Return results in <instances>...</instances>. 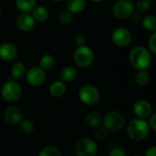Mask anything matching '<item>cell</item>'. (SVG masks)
<instances>
[{
  "label": "cell",
  "instance_id": "6da1fadb",
  "mask_svg": "<svg viewBox=\"0 0 156 156\" xmlns=\"http://www.w3.org/2000/svg\"><path fill=\"white\" fill-rule=\"evenodd\" d=\"M129 60L135 69L146 70L152 63V53L146 47L136 46L131 50Z\"/></svg>",
  "mask_w": 156,
  "mask_h": 156
},
{
  "label": "cell",
  "instance_id": "7a4b0ae2",
  "mask_svg": "<svg viewBox=\"0 0 156 156\" xmlns=\"http://www.w3.org/2000/svg\"><path fill=\"white\" fill-rule=\"evenodd\" d=\"M126 132L130 139L135 142H140V141H144L148 137L151 129L146 120L135 118L128 122L126 127Z\"/></svg>",
  "mask_w": 156,
  "mask_h": 156
},
{
  "label": "cell",
  "instance_id": "3957f363",
  "mask_svg": "<svg viewBox=\"0 0 156 156\" xmlns=\"http://www.w3.org/2000/svg\"><path fill=\"white\" fill-rule=\"evenodd\" d=\"M102 126L109 133H119L125 126V117L119 111H109L102 118Z\"/></svg>",
  "mask_w": 156,
  "mask_h": 156
},
{
  "label": "cell",
  "instance_id": "277c9868",
  "mask_svg": "<svg viewBox=\"0 0 156 156\" xmlns=\"http://www.w3.org/2000/svg\"><path fill=\"white\" fill-rule=\"evenodd\" d=\"M1 96L7 102H15L18 101L22 95V87L13 79L6 80L1 88Z\"/></svg>",
  "mask_w": 156,
  "mask_h": 156
},
{
  "label": "cell",
  "instance_id": "5b68a950",
  "mask_svg": "<svg viewBox=\"0 0 156 156\" xmlns=\"http://www.w3.org/2000/svg\"><path fill=\"white\" fill-rule=\"evenodd\" d=\"M78 96L80 101L88 106L95 105L101 100V92L99 89L90 84H86L80 87Z\"/></svg>",
  "mask_w": 156,
  "mask_h": 156
},
{
  "label": "cell",
  "instance_id": "8992f818",
  "mask_svg": "<svg viewBox=\"0 0 156 156\" xmlns=\"http://www.w3.org/2000/svg\"><path fill=\"white\" fill-rule=\"evenodd\" d=\"M72 58L74 63L78 67L85 69L92 64L94 60V53L93 50L88 46L79 47L74 51Z\"/></svg>",
  "mask_w": 156,
  "mask_h": 156
},
{
  "label": "cell",
  "instance_id": "52a82bcc",
  "mask_svg": "<svg viewBox=\"0 0 156 156\" xmlns=\"http://www.w3.org/2000/svg\"><path fill=\"white\" fill-rule=\"evenodd\" d=\"M134 10V4L131 0H118L112 6V14L118 19H126L131 17Z\"/></svg>",
  "mask_w": 156,
  "mask_h": 156
},
{
  "label": "cell",
  "instance_id": "ba28073f",
  "mask_svg": "<svg viewBox=\"0 0 156 156\" xmlns=\"http://www.w3.org/2000/svg\"><path fill=\"white\" fill-rule=\"evenodd\" d=\"M98 151L97 144L90 138L80 139L75 147V152L78 156H96Z\"/></svg>",
  "mask_w": 156,
  "mask_h": 156
},
{
  "label": "cell",
  "instance_id": "9c48e42d",
  "mask_svg": "<svg viewBox=\"0 0 156 156\" xmlns=\"http://www.w3.org/2000/svg\"><path fill=\"white\" fill-rule=\"evenodd\" d=\"M133 36L131 31L124 27H116L112 33V40L113 44L119 48H125L132 42Z\"/></svg>",
  "mask_w": 156,
  "mask_h": 156
},
{
  "label": "cell",
  "instance_id": "30bf717a",
  "mask_svg": "<svg viewBox=\"0 0 156 156\" xmlns=\"http://www.w3.org/2000/svg\"><path fill=\"white\" fill-rule=\"evenodd\" d=\"M25 77L28 85L32 87H38L42 85L46 80V71L38 66H34L26 71Z\"/></svg>",
  "mask_w": 156,
  "mask_h": 156
},
{
  "label": "cell",
  "instance_id": "8fae6325",
  "mask_svg": "<svg viewBox=\"0 0 156 156\" xmlns=\"http://www.w3.org/2000/svg\"><path fill=\"white\" fill-rule=\"evenodd\" d=\"M133 112L136 118L147 120L153 114V106L150 101L144 99L137 100L133 107Z\"/></svg>",
  "mask_w": 156,
  "mask_h": 156
},
{
  "label": "cell",
  "instance_id": "7c38bea8",
  "mask_svg": "<svg viewBox=\"0 0 156 156\" xmlns=\"http://www.w3.org/2000/svg\"><path fill=\"white\" fill-rule=\"evenodd\" d=\"M5 122L11 126H16L20 123L23 118V112L17 106H9L7 107L3 114Z\"/></svg>",
  "mask_w": 156,
  "mask_h": 156
},
{
  "label": "cell",
  "instance_id": "4fadbf2b",
  "mask_svg": "<svg viewBox=\"0 0 156 156\" xmlns=\"http://www.w3.org/2000/svg\"><path fill=\"white\" fill-rule=\"evenodd\" d=\"M16 27L22 32H29L31 31L36 24L33 16L30 13H22L16 18Z\"/></svg>",
  "mask_w": 156,
  "mask_h": 156
},
{
  "label": "cell",
  "instance_id": "5bb4252c",
  "mask_svg": "<svg viewBox=\"0 0 156 156\" xmlns=\"http://www.w3.org/2000/svg\"><path fill=\"white\" fill-rule=\"evenodd\" d=\"M18 54L17 48L10 42H5L0 44V59L4 61L14 60Z\"/></svg>",
  "mask_w": 156,
  "mask_h": 156
},
{
  "label": "cell",
  "instance_id": "9a60e30c",
  "mask_svg": "<svg viewBox=\"0 0 156 156\" xmlns=\"http://www.w3.org/2000/svg\"><path fill=\"white\" fill-rule=\"evenodd\" d=\"M66 90H67L66 84L63 81H61L60 80L53 81L50 84L49 89H48V91H49L50 95L52 97H54V98H60V97H62L65 94Z\"/></svg>",
  "mask_w": 156,
  "mask_h": 156
},
{
  "label": "cell",
  "instance_id": "2e32d148",
  "mask_svg": "<svg viewBox=\"0 0 156 156\" xmlns=\"http://www.w3.org/2000/svg\"><path fill=\"white\" fill-rule=\"evenodd\" d=\"M77 77V70L74 67L72 66H66L64 67L60 73H59V78L60 80L63 81L64 83L71 82L73 81Z\"/></svg>",
  "mask_w": 156,
  "mask_h": 156
},
{
  "label": "cell",
  "instance_id": "e0dca14e",
  "mask_svg": "<svg viewBox=\"0 0 156 156\" xmlns=\"http://www.w3.org/2000/svg\"><path fill=\"white\" fill-rule=\"evenodd\" d=\"M31 12V16L36 22L43 23L48 18V10L43 5H36Z\"/></svg>",
  "mask_w": 156,
  "mask_h": 156
},
{
  "label": "cell",
  "instance_id": "ac0fdd59",
  "mask_svg": "<svg viewBox=\"0 0 156 156\" xmlns=\"http://www.w3.org/2000/svg\"><path fill=\"white\" fill-rule=\"evenodd\" d=\"M86 7V0H68L67 2V10L70 13L80 14Z\"/></svg>",
  "mask_w": 156,
  "mask_h": 156
},
{
  "label": "cell",
  "instance_id": "d6986e66",
  "mask_svg": "<svg viewBox=\"0 0 156 156\" xmlns=\"http://www.w3.org/2000/svg\"><path fill=\"white\" fill-rule=\"evenodd\" d=\"M37 0H15L16 7L22 13H30L37 5Z\"/></svg>",
  "mask_w": 156,
  "mask_h": 156
},
{
  "label": "cell",
  "instance_id": "ffe728a7",
  "mask_svg": "<svg viewBox=\"0 0 156 156\" xmlns=\"http://www.w3.org/2000/svg\"><path fill=\"white\" fill-rule=\"evenodd\" d=\"M86 122L90 127L97 128L102 125V116L98 112H90L86 116Z\"/></svg>",
  "mask_w": 156,
  "mask_h": 156
},
{
  "label": "cell",
  "instance_id": "44dd1931",
  "mask_svg": "<svg viewBox=\"0 0 156 156\" xmlns=\"http://www.w3.org/2000/svg\"><path fill=\"white\" fill-rule=\"evenodd\" d=\"M10 74L13 80H20L26 74V67L22 62H16L12 65L10 69Z\"/></svg>",
  "mask_w": 156,
  "mask_h": 156
},
{
  "label": "cell",
  "instance_id": "7402d4cb",
  "mask_svg": "<svg viewBox=\"0 0 156 156\" xmlns=\"http://www.w3.org/2000/svg\"><path fill=\"white\" fill-rule=\"evenodd\" d=\"M55 66V58L52 55L46 54L43 55L39 59V66L43 70L48 71L50 70Z\"/></svg>",
  "mask_w": 156,
  "mask_h": 156
},
{
  "label": "cell",
  "instance_id": "603a6c76",
  "mask_svg": "<svg viewBox=\"0 0 156 156\" xmlns=\"http://www.w3.org/2000/svg\"><path fill=\"white\" fill-rule=\"evenodd\" d=\"M134 80L139 86H147L151 81V76L146 70H137L134 76Z\"/></svg>",
  "mask_w": 156,
  "mask_h": 156
},
{
  "label": "cell",
  "instance_id": "cb8c5ba5",
  "mask_svg": "<svg viewBox=\"0 0 156 156\" xmlns=\"http://www.w3.org/2000/svg\"><path fill=\"white\" fill-rule=\"evenodd\" d=\"M143 26L145 30L150 32H155L156 31V17L154 15H146L143 17L142 21Z\"/></svg>",
  "mask_w": 156,
  "mask_h": 156
},
{
  "label": "cell",
  "instance_id": "d4e9b609",
  "mask_svg": "<svg viewBox=\"0 0 156 156\" xmlns=\"http://www.w3.org/2000/svg\"><path fill=\"white\" fill-rule=\"evenodd\" d=\"M19 129L23 133L30 134L35 131L36 124L31 119H23L19 123Z\"/></svg>",
  "mask_w": 156,
  "mask_h": 156
},
{
  "label": "cell",
  "instance_id": "484cf974",
  "mask_svg": "<svg viewBox=\"0 0 156 156\" xmlns=\"http://www.w3.org/2000/svg\"><path fill=\"white\" fill-rule=\"evenodd\" d=\"M37 156H61V153L56 146L48 145L39 151Z\"/></svg>",
  "mask_w": 156,
  "mask_h": 156
},
{
  "label": "cell",
  "instance_id": "4316f807",
  "mask_svg": "<svg viewBox=\"0 0 156 156\" xmlns=\"http://www.w3.org/2000/svg\"><path fill=\"white\" fill-rule=\"evenodd\" d=\"M58 21L61 23V24H64V25H69L70 24L73 19H74V15L72 13H70L69 10L65 9V10H62L58 13Z\"/></svg>",
  "mask_w": 156,
  "mask_h": 156
},
{
  "label": "cell",
  "instance_id": "83f0119b",
  "mask_svg": "<svg viewBox=\"0 0 156 156\" xmlns=\"http://www.w3.org/2000/svg\"><path fill=\"white\" fill-rule=\"evenodd\" d=\"M152 6V1L151 0H136L134 8L136 11H139L141 13L147 12Z\"/></svg>",
  "mask_w": 156,
  "mask_h": 156
},
{
  "label": "cell",
  "instance_id": "f1b7e54d",
  "mask_svg": "<svg viewBox=\"0 0 156 156\" xmlns=\"http://www.w3.org/2000/svg\"><path fill=\"white\" fill-rule=\"evenodd\" d=\"M108 135H109V132L107 131V129H106L104 126L101 125V126L95 128L94 136H95V138H96L97 140H99V141H103V140H105V139L108 137Z\"/></svg>",
  "mask_w": 156,
  "mask_h": 156
},
{
  "label": "cell",
  "instance_id": "f546056e",
  "mask_svg": "<svg viewBox=\"0 0 156 156\" xmlns=\"http://www.w3.org/2000/svg\"><path fill=\"white\" fill-rule=\"evenodd\" d=\"M152 54H156V32H154L148 40V48Z\"/></svg>",
  "mask_w": 156,
  "mask_h": 156
},
{
  "label": "cell",
  "instance_id": "4dcf8cb0",
  "mask_svg": "<svg viewBox=\"0 0 156 156\" xmlns=\"http://www.w3.org/2000/svg\"><path fill=\"white\" fill-rule=\"evenodd\" d=\"M109 156H127L125 151L122 148V147H112L111 148L110 152H109Z\"/></svg>",
  "mask_w": 156,
  "mask_h": 156
},
{
  "label": "cell",
  "instance_id": "1f68e13d",
  "mask_svg": "<svg viewBox=\"0 0 156 156\" xmlns=\"http://www.w3.org/2000/svg\"><path fill=\"white\" fill-rule=\"evenodd\" d=\"M74 42L75 44L79 47H83V46H86V43H87V39L85 37L84 35H81V34H78L76 35V37H74Z\"/></svg>",
  "mask_w": 156,
  "mask_h": 156
},
{
  "label": "cell",
  "instance_id": "d6a6232c",
  "mask_svg": "<svg viewBox=\"0 0 156 156\" xmlns=\"http://www.w3.org/2000/svg\"><path fill=\"white\" fill-rule=\"evenodd\" d=\"M149 122H148V125L150 127V129L154 132H156V114L154 112H153V114L148 118Z\"/></svg>",
  "mask_w": 156,
  "mask_h": 156
},
{
  "label": "cell",
  "instance_id": "836d02e7",
  "mask_svg": "<svg viewBox=\"0 0 156 156\" xmlns=\"http://www.w3.org/2000/svg\"><path fill=\"white\" fill-rule=\"evenodd\" d=\"M131 17L133 18V20L134 22H141L142 19H143V17H144V16H143V13L134 10V12L132 14Z\"/></svg>",
  "mask_w": 156,
  "mask_h": 156
},
{
  "label": "cell",
  "instance_id": "e575fe53",
  "mask_svg": "<svg viewBox=\"0 0 156 156\" xmlns=\"http://www.w3.org/2000/svg\"><path fill=\"white\" fill-rule=\"evenodd\" d=\"M144 156H156V146H151L149 147L145 154H144Z\"/></svg>",
  "mask_w": 156,
  "mask_h": 156
},
{
  "label": "cell",
  "instance_id": "d590c367",
  "mask_svg": "<svg viewBox=\"0 0 156 156\" xmlns=\"http://www.w3.org/2000/svg\"><path fill=\"white\" fill-rule=\"evenodd\" d=\"M91 2H94V3H100V2H102L104 0H90Z\"/></svg>",
  "mask_w": 156,
  "mask_h": 156
},
{
  "label": "cell",
  "instance_id": "8d00e7d4",
  "mask_svg": "<svg viewBox=\"0 0 156 156\" xmlns=\"http://www.w3.org/2000/svg\"><path fill=\"white\" fill-rule=\"evenodd\" d=\"M2 13H3V10H2V7H1V5H0V17H1V16H2Z\"/></svg>",
  "mask_w": 156,
  "mask_h": 156
},
{
  "label": "cell",
  "instance_id": "74e56055",
  "mask_svg": "<svg viewBox=\"0 0 156 156\" xmlns=\"http://www.w3.org/2000/svg\"><path fill=\"white\" fill-rule=\"evenodd\" d=\"M53 2H60V1H63V0H51Z\"/></svg>",
  "mask_w": 156,
  "mask_h": 156
},
{
  "label": "cell",
  "instance_id": "f35d334b",
  "mask_svg": "<svg viewBox=\"0 0 156 156\" xmlns=\"http://www.w3.org/2000/svg\"><path fill=\"white\" fill-rule=\"evenodd\" d=\"M133 156H142V155H140V154H134Z\"/></svg>",
  "mask_w": 156,
  "mask_h": 156
}]
</instances>
